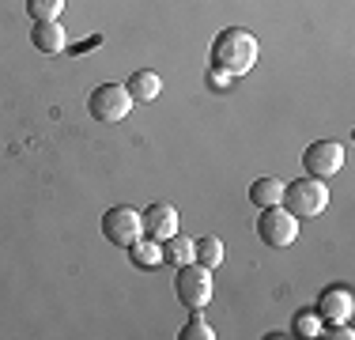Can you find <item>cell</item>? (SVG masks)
Segmentation results:
<instances>
[{
    "instance_id": "1",
    "label": "cell",
    "mask_w": 355,
    "mask_h": 340,
    "mask_svg": "<svg viewBox=\"0 0 355 340\" xmlns=\"http://www.w3.org/2000/svg\"><path fill=\"white\" fill-rule=\"evenodd\" d=\"M216 72L234 76H246L253 65H257V38L246 27H223L212 38V53H208Z\"/></svg>"
},
{
    "instance_id": "2",
    "label": "cell",
    "mask_w": 355,
    "mask_h": 340,
    "mask_svg": "<svg viewBox=\"0 0 355 340\" xmlns=\"http://www.w3.org/2000/svg\"><path fill=\"white\" fill-rule=\"evenodd\" d=\"M280 204L291 216H299V219H314L321 216V212L329 208V185L321 182V178H299V182H287L284 185V197Z\"/></svg>"
},
{
    "instance_id": "3",
    "label": "cell",
    "mask_w": 355,
    "mask_h": 340,
    "mask_svg": "<svg viewBox=\"0 0 355 340\" xmlns=\"http://www.w3.org/2000/svg\"><path fill=\"white\" fill-rule=\"evenodd\" d=\"M174 295H178V303L189 306V310H205V306L212 303V269L197 265V261L182 265L174 276Z\"/></svg>"
},
{
    "instance_id": "4",
    "label": "cell",
    "mask_w": 355,
    "mask_h": 340,
    "mask_svg": "<svg viewBox=\"0 0 355 340\" xmlns=\"http://www.w3.org/2000/svg\"><path fill=\"white\" fill-rule=\"evenodd\" d=\"M87 110L95 121H106V125H117L129 117L132 110V95L125 83H98L95 91L87 95Z\"/></svg>"
},
{
    "instance_id": "5",
    "label": "cell",
    "mask_w": 355,
    "mask_h": 340,
    "mask_svg": "<svg viewBox=\"0 0 355 340\" xmlns=\"http://www.w3.org/2000/svg\"><path fill=\"white\" fill-rule=\"evenodd\" d=\"M257 238H261L265 246H276V250H284V246H291L295 238H299V216H291V212H287L284 204L261 208Z\"/></svg>"
},
{
    "instance_id": "6",
    "label": "cell",
    "mask_w": 355,
    "mask_h": 340,
    "mask_svg": "<svg viewBox=\"0 0 355 340\" xmlns=\"http://www.w3.org/2000/svg\"><path fill=\"white\" fill-rule=\"evenodd\" d=\"M144 235V219L137 208H129V204H117V208H110L103 216V238L114 246H125L129 250L132 242Z\"/></svg>"
},
{
    "instance_id": "7",
    "label": "cell",
    "mask_w": 355,
    "mask_h": 340,
    "mask_svg": "<svg viewBox=\"0 0 355 340\" xmlns=\"http://www.w3.org/2000/svg\"><path fill=\"white\" fill-rule=\"evenodd\" d=\"M344 167V144L336 140H314L306 151H302V170H306L310 178H333L336 170Z\"/></svg>"
},
{
    "instance_id": "8",
    "label": "cell",
    "mask_w": 355,
    "mask_h": 340,
    "mask_svg": "<svg viewBox=\"0 0 355 340\" xmlns=\"http://www.w3.org/2000/svg\"><path fill=\"white\" fill-rule=\"evenodd\" d=\"M318 318L325 321V325H336V321H348L352 314H355V295H352V287H340V284H333V287H325V291L318 295Z\"/></svg>"
},
{
    "instance_id": "9",
    "label": "cell",
    "mask_w": 355,
    "mask_h": 340,
    "mask_svg": "<svg viewBox=\"0 0 355 340\" xmlns=\"http://www.w3.org/2000/svg\"><path fill=\"white\" fill-rule=\"evenodd\" d=\"M140 219H144V235L155 238V242H163V238H171L178 231V208H174V204H166V201L148 204Z\"/></svg>"
},
{
    "instance_id": "10",
    "label": "cell",
    "mask_w": 355,
    "mask_h": 340,
    "mask_svg": "<svg viewBox=\"0 0 355 340\" xmlns=\"http://www.w3.org/2000/svg\"><path fill=\"white\" fill-rule=\"evenodd\" d=\"M31 42H35L38 53H61V49H64V27L57 19H35V27H31Z\"/></svg>"
},
{
    "instance_id": "11",
    "label": "cell",
    "mask_w": 355,
    "mask_h": 340,
    "mask_svg": "<svg viewBox=\"0 0 355 340\" xmlns=\"http://www.w3.org/2000/svg\"><path fill=\"white\" fill-rule=\"evenodd\" d=\"M129 95H132V102H151V99H159V91H163V80H159L151 68H140V72H132L129 76Z\"/></svg>"
},
{
    "instance_id": "12",
    "label": "cell",
    "mask_w": 355,
    "mask_h": 340,
    "mask_svg": "<svg viewBox=\"0 0 355 340\" xmlns=\"http://www.w3.org/2000/svg\"><path fill=\"white\" fill-rule=\"evenodd\" d=\"M163 261L166 265H174V269H182V265H189L193 261V246H197V238H185V235H171V238H163Z\"/></svg>"
},
{
    "instance_id": "13",
    "label": "cell",
    "mask_w": 355,
    "mask_h": 340,
    "mask_svg": "<svg viewBox=\"0 0 355 340\" xmlns=\"http://www.w3.org/2000/svg\"><path fill=\"white\" fill-rule=\"evenodd\" d=\"M280 197H284L280 178H257V182L250 185V201L257 204V208H272V204H280Z\"/></svg>"
},
{
    "instance_id": "14",
    "label": "cell",
    "mask_w": 355,
    "mask_h": 340,
    "mask_svg": "<svg viewBox=\"0 0 355 340\" xmlns=\"http://www.w3.org/2000/svg\"><path fill=\"white\" fill-rule=\"evenodd\" d=\"M193 261L216 272L219 265H223V242H219L216 235H208V238H197V246H193Z\"/></svg>"
},
{
    "instance_id": "15",
    "label": "cell",
    "mask_w": 355,
    "mask_h": 340,
    "mask_svg": "<svg viewBox=\"0 0 355 340\" xmlns=\"http://www.w3.org/2000/svg\"><path fill=\"white\" fill-rule=\"evenodd\" d=\"M129 253H132V265H140V269H155L163 261V246L155 238H144V235L129 246Z\"/></svg>"
},
{
    "instance_id": "16",
    "label": "cell",
    "mask_w": 355,
    "mask_h": 340,
    "mask_svg": "<svg viewBox=\"0 0 355 340\" xmlns=\"http://www.w3.org/2000/svg\"><path fill=\"white\" fill-rule=\"evenodd\" d=\"M321 325H325V321L318 318V310H299V314L291 318V333H295V337H318Z\"/></svg>"
},
{
    "instance_id": "17",
    "label": "cell",
    "mask_w": 355,
    "mask_h": 340,
    "mask_svg": "<svg viewBox=\"0 0 355 340\" xmlns=\"http://www.w3.org/2000/svg\"><path fill=\"white\" fill-rule=\"evenodd\" d=\"M178 337H182V340H212V337H216V329L208 325L205 318H200V310H193V318L182 325V333H178Z\"/></svg>"
},
{
    "instance_id": "18",
    "label": "cell",
    "mask_w": 355,
    "mask_h": 340,
    "mask_svg": "<svg viewBox=\"0 0 355 340\" xmlns=\"http://www.w3.org/2000/svg\"><path fill=\"white\" fill-rule=\"evenodd\" d=\"M61 8L64 0H27L31 19H61Z\"/></svg>"
},
{
    "instance_id": "19",
    "label": "cell",
    "mask_w": 355,
    "mask_h": 340,
    "mask_svg": "<svg viewBox=\"0 0 355 340\" xmlns=\"http://www.w3.org/2000/svg\"><path fill=\"white\" fill-rule=\"evenodd\" d=\"M208 80H212V87H227V83H231V76H227V72H216V68H212V72H208Z\"/></svg>"
}]
</instances>
